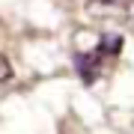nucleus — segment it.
Here are the masks:
<instances>
[{
    "label": "nucleus",
    "instance_id": "f257e3e1",
    "mask_svg": "<svg viewBox=\"0 0 134 134\" xmlns=\"http://www.w3.org/2000/svg\"><path fill=\"white\" fill-rule=\"evenodd\" d=\"M83 9L92 18L134 24V0H83Z\"/></svg>",
    "mask_w": 134,
    "mask_h": 134
},
{
    "label": "nucleus",
    "instance_id": "f03ea898",
    "mask_svg": "<svg viewBox=\"0 0 134 134\" xmlns=\"http://www.w3.org/2000/svg\"><path fill=\"white\" fill-rule=\"evenodd\" d=\"M75 69H77V75H81L83 83H96L98 81V72H101V57H98V54L77 51L75 54Z\"/></svg>",
    "mask_w": 134,
    "mask_h": 134
},
{
    "label": "nucleus",
    "instance_id": "7ed1b4c3",
    "mask_svg": "<svg viewBox=\"0 0 134 134\" xmlns=\"http://www.w3.org/2000/svg\"><path fill=\"white\" fill-rule=\"evenodd\" d=\"M119 51H122V36L119 33H101L98 48H96L98 57H119Z\"/></svg>",
    "mask_w": 134,
    "mask_h": 134
},
{
    "label": "nucleus",
    "instance_id": "20e7f679",
    "mask_svg": "<svg viewBox=\"0 0 134 134\" xmlns=\"http://www.w3.org/2000/svg\"><path fill=\"white\" fill-rule=\"evenodd\" d=\"M9 77H12V66H9V60L0 54V83H3V81H9Z\"/></svg>",
    "mask_w": 134,
    "mask_h": 134
}]
</instances>
